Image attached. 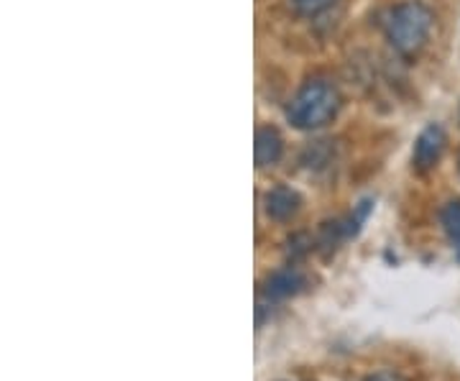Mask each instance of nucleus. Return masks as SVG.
Masks as SVG:
<instances>
[{
	"label": "nucleus",
	"instance_id": "nucleus-1",
	"mask_svg": "<svg viewBox=\"0 0 460 381\" xmlns=\"http://www.w3.org/2000/svg\"><path fill=\"white\" fill-rule=\"evenodd\" d=\"M432 11L422 0H404L386 16V39L402 57H414L432 31Z\"/></svg>",
	"mask_w": 460,
	"mask_h": 381
},
{
	"label": "nucleus",
	"instance_id": "nucleus-2",
	"mask_svg": "<svg viewBox=\"0 0 460 381\" xmlns=\"http://www.w3.org/2000/svg\"><path fill=\"white\" fill-rule=\"evenodd\" d=\"M338 108H341L338 90L325 80H313L292 98L289 108H287V118L296 128L313 131V128L330 123L338 113Z\"/></svg>",
	"mask_w": 460,
	"mask_h": 381
},
{
	"label": "nucleus",
	"instance_id": "nucleus-3",
	"mask_svg": "<svg viewBox=\"0 0 460 381\" xmlns=\"http://www.w3.org/2000/svg\"><path fill=\"white\" fill-rule=\"evenodd\" d=\"M445 151V131L440 126L429 123L425 131L417 136V144H414V154H411V162L417 172H429L435 169V164L440 162Z\"/></svg>",
	"mask_w": 460,
	"mask_h": 381
},
{
	"label": "nucleus",
	"instance_id": "nucleus-4",
	"mask_svg": "<svg viewBox=\"0 0 460 381\" xmlns=\"http://www.w3.org/2000/svg\"><path fill=\"white\" fill-rule=\"evenodd\" d=\"M307 287V277L296 269V266H284L279 271L269 274L263 282V297L269 302H279L299 295Z\"/></svg>",
	"mask_w": 460,
	"mask_h": 381
},
{
	"label": "nucleus",
	"instance_id": "nucleus-5",
	"mask_svg": "<svg viewBox=\"0 0 460 381\" xmlns=\"http://www.w3.org/2000/svg\"><path fill=\"white\" fill-rule=\"evenodd\" d=\"M299 205H302V199L296 195L292 187H271L266 195H263V210H266V216L271 217V220H277V223H287V220H292L296 216V210H299Z\"/></svg>",
	"mask_w": 460,
	"mask_h": 381
},
{
	"label": "nucleus",
	"instance_id": "nucleus-6",
	"mask_svg": "<svg viewBox=\"0 0 460 381\" xmlns=\"http://www.w3.org/2000/svg\"><path fill=\"white\" fill-rule=\"evenodd\" d=\"M281 151H284V141L277 128L271 126H263L256 131V144H253V156H256V166H274L281 159Z\"/></svg>",
	"mask_w": 460,
	"mask_h": 381
},
{
	"label": "nucleus",
	"instance_id": "nucleus-7",
	"mask_svg": "<svg viewBox=\"0 0 460 381\" xmlns=\"http://www.w3.org/2000/svg\"><path fill=\"white\" fill-rule=\"evenodd\" d=\"M343 235H348V231H345L338 220H328V223H323V228H320V233H317V249L323 251L325 256H330L332 251L338 249V244L343 241Z\"/></svg>",
	"mask_w": 460,
	"mask_h": 381
},
{
	"label": "nucleus",
	"instance_id": "nucleus-8",
	"mask_svg": "<svg viewBox=\"0 0 460 381\" xmlns=\"http://www.w3.org/2000/svg\"><path fill=\"white\" fill-rule=\"evenodd\" d=\"M440 223H443L445 233L450 235V241L460 249V199L447 202L440 213Z\"/></svg>",
	"mask_w": 460,
	"mask_h": 381
},
{
	"label": "nucleus",
	"instance_id": "nucleus-9",
	"mask_svg": "<svg viewBox=\"0 0 460 381\" xmlns=\"http://www.w3.org/2000/svg\"><path fill=\"white\" fill-rule=\"evenodd\" d=\"M332 3H335V0H295V8L302 16L313 18L320 16V13H325Z\"/></svg>",
	"mask_w": 460,
	"mask_h": 381
},
{
	"label": "nucleus",
	"instance_id": "nucleus-10",
	"mask_svg": "<svg viewBox=\"0 0 460 381\" xmlns=\"http://www.w3.org/2000/svg\"><path fill=\"white\" fill-rule=\"evenodd\" d=\"M366 381H404L399 374L394 371H376V374H371V377H366Z\"/></svg>",
	"mask_w": 460,
	"mask_h": 381
}]
</instances>
